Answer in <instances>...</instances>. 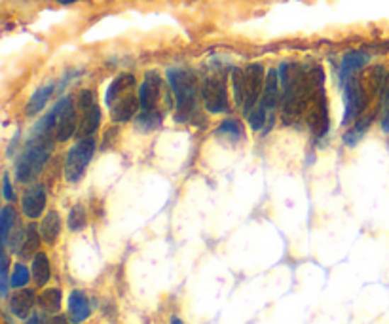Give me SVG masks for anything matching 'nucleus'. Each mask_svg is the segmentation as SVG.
<instances>
[{"instance_id":"nucleus-1","label":"nucleus","mask_w":389,"mask_h":324,"mask_svg":"<svg viewBox=\"0 0 389 324\" xmlns=\"http://www.w3.org/2000/svg\"><path fill=\"white\" fill-rule=\"evenodd\" d=\"M232 83H234V97L243 112L251 114L254 105L262 99L264 93V69L262 65H249L247 69H234L232 71Z\"/></svg>"},{"instance_id":"nucleus-2","label":"nucleus","mask_w":389,"mask_h":324,"mask_svg":"<svg viewBox=\"0 0 389 324\" xmlns=\"http://www.w3.org/2000/svg\"><path fill=\"white\" fill-rule=\"evenodd\" d=\"M167 80L171 86L175 99H177V122H188L196 114L198 105V80L190 71L171 69L167 72Z\"/></svg>"},{"instance_id":"nucleus-3","label":"nucleus","mask_w":389,"mask_h":324,"mask_svg":"<svg viewBox=\"0 0 389 324\" xmlns=\"http://www.w3.org/2000/svg\"><path fill=\"white\" fill-rule=\"evenodd\" d=\"M95 152V139L91 137H84V139H78V142L71 148V152L67 156L65 163V178L67 183L77 184L80 183L86 175V169H88L89 161L94 158Z\"/></svg>"},{"instance_id":"nucleus-4","label":"nucleus","mask_w":389,"mask_h":324,"mask_svg":"<svg viewBox=\"0 0 389 324\" xmlns=\"http://www.w3.org/2000/svg\"><path fill=\"white\" fill-rule=\"evenodd\" d=\"M201 97L207 110L213 114H220L228 110V93L222 76H209L201 83Z\"/></svg>"},{"instance_id":"nucleus-5","label":"nucleus","mask_w":389,"mask_h":324,"mask_svg":"<svg viewBox=\"0 0 389 324\" xmlns=\"http://www.w3.org/2000/svg\"><path fill=\"white\" fill-rule=\"evenodd\" d=\"M78 108L82 110V120H80V125L77 127V137L78 139L91 137L94 131L99 127L101 122V112L97 105H95L94 91H89V89L80 91V95H78Z\"/></svg>"},{"instance_id":"nucleus-6","label":"nucleus","mask_w":389,"mask_h":324,"mask_svg":"<svg viewBox=\"0 0 389 324\" xmlns=\"http://www.w3.org/2000/svg\"><path fill=\"white\" fill-rule=\"evenodd\" d=\"M53 110H55V141H69L72 135H77V110L71 97H63L53 106Z\"/></svg>"},{"instance_id":"nucleus-7","label":"nucleus","mask_w":389,"mask_h":324,"mask_svg":"<svg viewBox=\"0 0 389 324\" xmlns=\"http://www.w3.org/2000/svg\"><path fill=\"white\" fill-rule=\"evenodd\" d=\"M44 207H46V190L42 184H35L27 188V192L23 194V199H21V209H23V214L27 219L35 220L44 212Z\"/></svg>"},{"instance_id":"nucleus-8","label":"nucleus","mask_w":389,"mask_h":324,"mask_svg":"<svg viewBox=\"0 0 389 324\" xmlns=\"http://www.w3.org/2000/svg\"><path fill=\"white\" fill-rule=\"evenodd\" d=\"M137 108H141L139 105V95L128 91L125 95H122L113 106H111V118L116 124H125L130 122L133 116H135Z\"/></svg>"},{"instance_id":"nucleus-9","label":"nucleus","mask_w":389,"mask_h":324,"mask_svg":"<svg viewBox=\"0 0 389 324\" xmlns=\"http://www.w3.org/2000/svg\"><path fill=\"white\" fill-rule=\"evenodd\" d=\"M159 76L156 72H147L145 76V82L141 83L139 88V105H141V110H156V103L159 99Z\"/></svg>"},{"instance_id":"nucleus-10","label":"nucleus","mask_w":389,"mask_h":324,"mask_svg":"<svg viewBox=\"0 0 389 324\" xmlns=\"http://www.w3.org/2000/svg\"><path fill=\"white\" fill-rule=\"evenodd\" d=\"M91 307H89L88 296L82 290H72L69 296V315H71L72 323H84L89 317Z\"/></svg>"},{"instance_id":"nucleus-11","label":"nucleus","mask_w":389,"mask_h":324,"mask_svg":"<svg viewBox=\"0 0 389 324\" xmlns=\"http://www.w3.org/2000/svg\"><path fill=\"white\" fill-rule=\"evenodd\" d=\"M368 55H366L365 52H349L344 55L342 59V65H340V82L346 83L349 80V78H354V74L359 69H363V66L368 63Z\"/></svg>"},{"instance_id":"nucleus-12","label":"nucleus","mask_w":389,"mask_h":324,"mask_svg":"<svg viewBox=\"0 0 389 324\" xmlns=\"http://www.w3.org/2000/svg\"><path fill=\"white\" fill-rule=\"evenodd\" d=\"M277 100H279V74H277V71L271 69L266 74L264 93H262V99H260V106H264L268 112H274Z\"/></svg>"},{"instance_id":"nucleus-13","label":"nucleus","mask_w":389,"mask_h":324,"mask_svg":"<svg viewBox=\"0 0 389 324\" xmlns=\"http://www.w3.org/2000/svg\"><path fill=\"white\" fill-rule=\"evenodd\" d=\"M33 307H35V292L29 289L19 290L10 300V309L18 318H29Z\"/></svg>"},{"instance_id":"nucleus-14","label":"nucleus","mask_w":389,"mask_h":324,"mask_svg":"<svg viewBox=\"0 0 389 324\" xmlns=\"http://www.w3.org/2000/svg\"><path fill=\"white\" fill-rule=\"evenodd\" d=\"M133 86H135V78L131 76V74H120V76L114 78L113 82H111V86L106 88V93H105L106 106H113L114 103H116L122 95L128 93Z\"/></svg>"},{"instance_id":"nucleus-15","label":"nucleus","mask_w":389,"mask_h":324,"mask_svg":"<svg viewBox=\"0 0 389 324\" xmlns=\"http://www.w3.org/2000/svg\"><path fill=\"white\" fill-rule=\"evenodd\" d=\"M61 233V219L60 214L55 211H50L44 216L40 224V236L42 239L47 243V245H53V243L57 241V237Z\"/></svg>"},{"instance_id":"nucleus-16","label":"nucleus","mask_w":389,"mask_h":324,"mask_svg":"<svg viewBox=\"0 0 389 324\" xmlns=\"http://www.w3.org/2000/svg\"><path fill=\"white\" fill-rule=\"evenodd\" d=\"M52 270H50V260H47L46 253H36L33 258V279L38 287H46L50 281Z\"/></svg>"},{"instance_id":"nucleus-17","label":"nucleus","mask_w":389,"mask_h":324,"mask_svg":"<svg viewBox=\"0 0 389 324\" xmlns=\"http://www.w3.org/2000/svg\"><path fill=\"white\" fill-rule=\"evenodd\" d=\"M61 301H63V294H61L60 289H46L38 296V306L42 307V311L46 313L60 311Z\"/></svg>"},{"instance_id":"nucleus-18","label":"nucleus","mask_w":389,"mask_h":324,"mask_svg":"<svg viewBox=\"0 0 389 324\" xmlns=\"http://www.w3.org/2000/svg\"><path fill=\"white\" fill-rule=\"evenodd\" d=\"M53 91V83H47V86H42L35 91V93L30 95L29 105H27V114L33 116V114H38L46 106L47 99H50V95Z\"/></svg>"},{"instance_id":"nucleus-19","label":"nucleus","mask_w":389,"mask_h":324,"mask_svg":"<svg viewBox=\"0 0 389 324\" xmlns=\"http://www.w3.org/2000/svg\"><path fill=\"white\" fill-rule=\"evenodd\" d=\"M16 226V209L12 205H6L0 212V236H2V245L6 247L10 239V231Z\"/></svg>"},{"instance_id":"nucleus-20","label":"nucleus","mask_w":389,"mask_h":324,"mask_svg":"<svg viewBox=\"0 0 389 324\" xmlns=\"http://www.w3.org/2000/svg\"><path fill=\"white\" fill-rule=\"evenodd\" d=\"M40 228H36V226L30 224L29 228H27V231H25V241H23V247H21V250H19V254L23 256V258H29L30 254L36 253V248H38V245H40Z\"/></svg>"},{"instance_id":"nucleus-21","label":"nucleus","mask_w":389,"mask_h":324,"mask_svg":"<svg viewBox=\"0 0 389 324\" xmlns=\"http://www.w3.org/2000/svg\"><path fill=\"white\" fill-rule=\"evenodd\" d=\"M135 124L141 131L158 129L159 125H162V116H159L156 110H142V112L137 116Z\"/></svg>"},{"instance_id":"nucleus-22","label":"nucleus","mask_w":389,"mask_h":324,"mask_svg":"<svg viewBox=\"0 0 389 324\" xmlns=\"http://www.w3.org/2000/svg\"><path fill=\"white\" fill-rule=\"evenodd\" d=\"M380 106H382V129L383 133H389V72L383 78L380 89Z\"/></svg>"},{"instance_id":"nucleus-23","label":"nucleus","mask_w":389,"mask_h":324,"mask_svg":"<svg viewBox=\"0 0 389 324\" xmlns=\"http://www.w3.org/2000/svg\"><path fill=\"white\" fill-rule=\"evenodd\" d=\"M88 226V212L84 209V205H74L69 214V230L71 231H82Z\"/></svg>"},{"instance_id":"nucleus-24","label":"nucleus","mask_w":389,"mask_h":324,"mask_svg":"<svg viewBox=\"0 0 389 324\" xmlns=\"http://www.w3.org/2000/svg\"><path fill=\"white\" fill-rule=\"evenodd\" d=\"M29 270L25 267L23 264H16L12 270V277H10V284L13 289H21L25 284L29 283Z\"/></svg>"},{"instance_id":"nucleus-25","label":"nucleus","mask_w":389,"mask_h":324,"mask_svg":"<svg viewBox=\"0 0 389 324\" xmlns=\"http://www.w3.org/2000/svg\"><path fill=\"white\" fill-rule=\"evenodd\" d=\"M218 133H220V135L230 137V139H234V141H237V139H242V137L245 135V133H243L242 124H239L237 120H226L225 124L220 125Z\"/></svg>"},{"instance_id":"nucleus-26","label":"nucleus","mask_w":389,"mask_h":324,"mask_svg":"<svg viewBox=\"0 0 389 324\" xmlns=\"http://www.w3.org/2000/svg\"><path fill=\"white\" fill-rule=\"evenodd\" d=\"M2 194H4V197H6L8 201L16 199V194H13L12 190V183H10L8 175H4V178H2Z\"/></svg>"},{"instance_id":"nucleus-27","label":"nucleus","mask_w":389,"mask_h":324,"mask_svg":"<svg viewBox=\"0 0 389 324\" xmlns=\"http://www.w3.org/2000/svg\"><path fill=\"white\" fill-rule=\"evenodd\" d=\"M46 324H69V320H67L63 315H55V317H52L50 320H47Z\"/></svg>"},{"instance_id":"nucleus-28","label":"nucleus","mask_w":389,"mask_h":324,"mask_svg":"<svg viewBox=\"0 0 389 324\" xmlns=\"http://www.w3.org/2000/svg\"><path fill=\"white\" fill-rule=\"evenodd\" d=\"M27 324H42V323H40V318L36 317V315H33V317H30L29 320H27Z\"/></svg>"},{"instance_id":"nucleus-29","label":"nucleus","mask_w":389,"mask_h":324,"mask_svg":"<svg viewBox=\"0 0 389 324\" xmlns=\"http://www.w3.org/2000/svg\"><path fill=\"white\" fill-rule=\"evenodd\" d=\"M60 4H63V6H69V4H74L77 0H57Z\"/></svg>"},{"instance_id":"nucleus-30","label":"nucleus","mask_w":389,"mask_h":324,"mask_svg":"<svg viewBox=\"0 0 389 324\" xmlns=\"http://www.w3.org/2000/svg\"><path fill=\"white\" fill-rule=\"evenodd\" d=\"M169 324H183V320H181L179 317H171V323Z\"/></svg>"}]
</instances>
